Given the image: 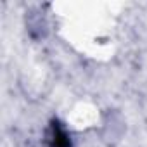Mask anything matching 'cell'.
Segmentation results:
<instances>
[{
	"label": "cell",
	"instance_id": "obj_1",
	"mask_svg": "<svg viewBox=\"0 0 147 147\" xmlns=\"http://www.w3.org/2000/svg\"><path fill=\"white\" fill-rule=\"evenodd\" d=\"M50 147H71V144H69V138H67L66 131H64L57 123H52Z\"/></svg>",
	"mask_w": 147,
	"mask_h": 147
}]
</instances>
